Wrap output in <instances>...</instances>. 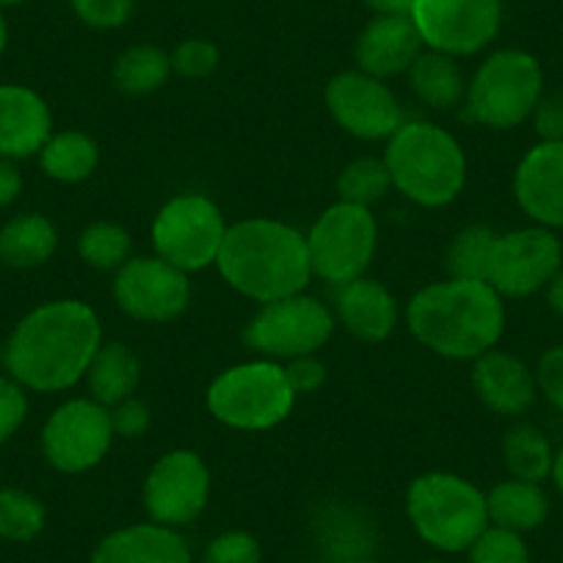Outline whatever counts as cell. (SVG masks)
Instances as JSON below:
<instances>
[{
	"label": "cell",
	"instance_id": "1",
	"mask_svg": "<svg viewBox=\"0 0 563 563\" xmlns=\"http://www.w3.org/2000/svg\"><path fill=\"white\" fill-rule=\"evenodd\" d=\"M102 340L100 316L91 305L80 299L42 301L9 332L3 371L29 393H67L84 382Z\"/></svg>",
	"mask_w": 563,
	"mask_h": 563
},
{
	"label": "cell",
	"instance_id": "2",
	"mask_svg": "<svg viewBox=\"0 0 563 563\" xmlns=\"http://www.w3.org/2000/svg\"><path fill=\"white\" fill-rule=\"evenodd\" d=\"M404 321L411 338L431 354L473 362L500 343L506 332V299L484 279L448 276L406 301Z\"/></svg>",
	"mask_w": 563,
	"mask_h": 563
},
{
	"label": "cell",
	"instance_id": "3",
	"mask_svg": "<svg viewBox=\"0 0 563 563\" xmlns=\"http://www.w3.org/2000/svg\"><path fill=\"white\" fill-rule=\"evenodd\" d=\"M216 268L238 296L254 305L305 294L312 282L307 235L268 216L230 224Z\"/></svg>",
	"mask_w": 563,
	"mask_h": 563
},
{
	"label": "cell",
	"instance_id": "4",
	"mask_svg": "<svg viewBox=\"0 0 563 563\" xmlns=\"http://www.w3.org/2000/svg\"><path fill=\"white\" fill-rule=\"evenodd\" d=\"M382 158L395 191L417 208H448L467 186L462 141L429 119H406L384 141Z\"/></svg>",
	"mask_w": 563,
	"mask_h": 563
},
{
	"label": "cell",
	"instance_id": "5",
	"mask_svg": "<svg viewBox=\"0 0 563 563\" xmlns=\"http://www.w3.org/2000/svg\"><path fill=\"white\" fill-rule=\"evenodd\" d=\"M404 511L417 539L442 555L467 552L489 528L486 492L448 470L417 475L406 489Z\"/></svg>",
	"mask_w": 563,
	"mask_h": 563
},
{
	"label": "cell",
	"instance_id": "6",
	"mask_svg": "<svg viewBox=\"0 0 563 563\" xmlns=\"http://www.w3.org/2000/svg\"><path fill=\"white\" fill-rule=\"evenodd\" d=\"M296 398L285 365L260 356L221 371L205 393V406L227 429L257 434L288 420Z\"/></svg>",
	"mask_w": 563,
	"mask_h": 563
},
{
	"label": "cell",
	"instance_id": "7",
	"mask_svg": "<svg viewBox=\"0 0 563 563\" xmlns=\"http://www.w3.org/2000/svg\"><path fill=\"white\" fill-rule=\"evenodd\" d=\"M544 95V69L539 58L519 47L489 53L473 78H467L464 117L489 130H514L533 113Z\"/></svg>",
	"mask_w": 563,
	"mask_h": 563
},
{
	"label": "cell",
	"instance_id": "8",
	"mask_svg": "<svg viewBox=\"0 0 563 563\" xmlns=\"http://www.w3.org/2000/svg\"><path fill=\"white\" fill-rule=\"evenodd\" d=\"M305 235L312 276L340 288L367 276L378 249V221L373 208L338 199L312 221Z\"/></svg>",
	"mask_w": 563,
	"mask_h": 563
},
{
	"label": "cell",
	"instance_id": "9",
	"mask_svg": "<svg viewBox=\"0 0 563 563\" xmlns=\"http://www.w3.org/2000/svg\"><path fill=\"white\" fill-rule=\"evenodd\" d=\"M230 224L208 194L186 191L155 213L150 238L158 257L186 274H199L219 260Z\"/></svg>",
	"mask_w": 563,
	"mask_h": 563
},
{
	"label": "cell",
	"instance_id": "10",
	"mask_svg": "<svg viewBox=\"0 0 563 563\" xmlns=\"http://www.w3.org/2000/svg\"><path fill=\"white\" fill-rule=\"evenodd\" d=\"M338 329L332 307L312 294H296L260 305L246 323L249 349L274 362H290L299 356L321 354Z\"/></svg>",
	"mask_w": 563,
	"mask_h": 563
},
{
	"label": "cell",
	"instance_id": "11",
	"mask_svg": "<svg viewBox=\"0 0 563 563\" xmlns=\"http://www.w3.org/2000/svg\"><path fill=\"white\" fill-rule=\"evenodd\" d=\"M113 426L108 406L97 404L89 395L67 398L47 415L40 434L45 462L56 473L84 475L100 467L111 453Z\"/></svg>",
	"mask_w": 563,
	"mask_h": 563
},
{
	"label": "cell",
	"instance_id": "12",
	"mask_svg": "<svg viewBox=\"0 0 563 563\" xmlns=\"http://www.w3.org/2000/svg\"><path fill=\"white\" fill-rule=\"evenodd\" d=\"M213 492V475L197 451L175 448L155 459L144 486L141 503L153 522L183 530L205 514Z\"/></svg>",
	"mask_w": 563,
	"mask_h": 563
},
{
	"label": "cell",
	"instance_id": "13",
	"mask_svg": "<svg viewBox=\"0 0 563 563\" xmlns=\"http://www.w3.org/2000/svg\"><path fill=\"white\" fill-rule=\"evenodd\" d=\"M409 20L422 47L470 58L486 51L500 34L503 0H415Z\"/></svg>",
	"mask_w": 563,
	"mask_h": 563
},
{
	"label": "cell",
	"instance_id": "14",
	"mask_svg": "<svg viewBox=\"0 0 563 563\" xmlns=\"http://www.w3.org/2000/svg\"><path fill=\"white\" fill-rule=\"evenodd\" d=\"M191 274L175 268L158 254L130 257L113 274V305L141 323H172L191 307Z\"/></svg>",
	"mask_w": 563,
	"mask_h": 563
},
{
	"label": "cell",
	"instance_id": "15",
	"mask_svg": "<svg viewBox=\"0 0 563 563\" xmlns=\"http://www.w3.org/2000/svg\"><path fill=\"white\" fill-rule=\"evenodd\" d=\"M563 268L561 238L539 224L497 232L486 282L503 299H528L547 290Z\"/></svg>",
	"mask_w": 563,
	"mask_h": 563
},
{
	"label": "cell",
	"instance_id": "16",
	"mask_svg": "<svg viewBox=\"0 0 563 563\" xmlns=\"http://www.w3.org/2000/svg\"><path fill=\"white\" fill-rule=\"evenodd\" d=\"M329 113L343 133L360 141H387L406 122L404 106L387 80L362 69H343L323 91Z\"/></svg>",
	"mask_w": 563,
	"mask_h": 563
},
{
	"label": "cell",
	"instance_id": "17",
	"mask_svg": "<svg viewBox=\"0 0 563 563\" xmlns=\"http://www.w3.org/2000/svg\"><path fill=\"white\" fill-rule=\"evenodd\" d=\"M514 199L533 224L563 230V141H539L514 169Z\"/></svg>",
	"mask_w": 563,
	"mask_h": 563
},
{
	"label": "cell",
	"instance_id": "18",
	"mask_svg": "<svg viewBox=\"0 0 563 563\" xmlns=\"http://www.w3.org/2000/svg\"><path fill=\"white\" fill-rule=\"evenodd\" d=\"M470 384L481 404L500 417H519L539 398L536 371L508 351L492 349L473 360Z\"/></svg>",
	"mask_w": 563,
	"mask_h": 563
},
{
	"label": "cell",
	"instance_id": "19",
	"mask_svg": "<svg viewBox=\"0 0 563 563\" xmlns=\"http://www.w3.org/2000/svg\"><path fill=\"white\" fill-rule=\"evenodd\" d=\"M53 135V111L45 97L25 84H0V158H36Z\"/></svg>",
	"mask_w": 563,
	"mask_h": 563
},
{
	"label": "cell",
	"instance_id": "20",
	"mask_svg": "<svg viewBox=\"0 0 563 563\" xmlns=\"http://www.w3.org/2000/svg\"><path fill=\"white\" fill-rule=\"evenodd\" d=\"M334 318L360 343H384L400 321V307L384 282L360 276L334 288Z\"/></svg>",
	"mask_w": 563,
	"mask_h": 563
},
{
	"label": "cell",
	"instance_id": "21",
	"mask_svg": "<svg viewBox=\"0 0 563 563\" xmlns=\"http://www.w3.org/2000/svg\"><path fill=\"white\" fill-rule=\"evenodd\" d=\"M426 51L409 14L373 18L360 31L354 45L356 69L378 80L398 78L409 73L415 58Z\"/></svg>",
	"mask_w": 563,
	"mask_h": 563
},
{
	"label": "cell",
	"instance_id": "22",
	"mask_svg": "<svg viewBox=\"0 0 563 563\" xmlns=\"http://www.w3.org/2000/svg\"><path fill=\"white\" fill-rule=\"evenodd\" d=\"M89 563H194V550L180 530L147 519L108 530Z\"/></svg>",
	"mask_w": 563,
	"mask_h": 563
},
{
	"label": "cell",
	"instance_id": "23",
	"mask_svg": "<svg viewBox=\"0 0 563 563\" xmlns=\"http://www.w3.org/2000/svg\"><path fill=\"white\" fill-rule=\"evenodd\" d=\"M58 227L45 213H18L0 227V263L14 271H34L58 252Z\"/></svg>",
	"mask_w": 563,
	"mask_h": 563
},
{
	"label": "cell",
	"instance_id": "24",
	"mask_svg": "<svg viewBox=\"0 0 563 563\" xmlns=\"http://www.w3.org/2000/svg\"><path fill=\"white\" fill-rule=\"evenodd\" d=\"M406 84L411 95L431 111H453L464 106V95H467V75L459 58L429 51V47L415 58L406 73Z\"/></svg>",
	"mask_w": 563,
	"mask_h": 563
},
{
	"label": "cell",
	"instance_id": "25",
	"mask_svg": "<svg viewBox=\"0 0 563 563\" xmlns=\"http://www.w3.org/2000/svg\"><path fill=\"white\" fill-rule=\"evenodd\" d=\"M486 511H489V525L525 536L547 522L550 497L541 489V484H530V481L508 475L506 481L486 492Z\"/></svg>",
	"mask_w": 563,
	"mask_h": 563
},
{
	"label": "cell",
	"instance_id": "26",
	"mask_svg": "<svg viewBox=\"0 0 563 563\" xmlns=\"http://www.w3.org/2000/svg\"><path fill=\"white\" fill-rule=\"evenodd\" d=\"M86 387L89 398L102 406H117L122 400L133 398L141 384V360L128 343L122 340H102L86 371Z\"/></svg>",
	"mask_w": 563,
	"mask_h": 563
},
{
	"label": "cell",
	"instance_id": "27",
	"mask_svg": "<svg viewBox=\"0 0 563 563\" xmlns=\"http://www.w3.org/2000/svg\"><path fill=\"white\" fill-rule=\"evenodd\" d=\"M40 169L47 180L62 186L86 183L100 166V147L84 130H53L45 147L40 150Z\"/></svg>",
	"mask_w": 563,
	"mask_h": 563
},
{
	"label": "cell",
	"instance_id": "28",
	"mask_svg": "<svg viewBox=\"0 0 563 563\" xmlns=\"http://www.w3.org/2000/svg\"><path fill=\"white\" fill-rule=\"evenodd\" d=\"M175 75L172 56L158 45H130L117 56L111 69L113 89L128 97L155 95Z\"/></svg>",
	"mask_w": 563,
	"mask_h": 563
},
{
	"label": "cell",
	"instance_id": "29",
	"mask_svg": "<svg viewBox=\"0 0 563 563\" xmlns=\"http://www.w3.org/2000/svg\"><path fill=\"white\" fill-rule=\"evenodd\" d=\"M552 462H555V451H552L550 440L544 431L530 422H517L503 437V464L511 478L541 484L550 478Z\"/></svg>",
	"mask_w": 563,
	"mask_h": 563
},
{
	"label": "cell",
	"instance_id": "30",
	"mask_svg": "<svg viewBox=\"0 0 563 563\" xmlns=\"http://www.w3.org/2000/svg\"><path fill=\"white\" fill-rule=\"evenodd\" d=\"M78 257L95 271H113L117 274L133 257V238L117 221H91L84 227L75 241Z\"/></svg>",
	"mask_w": 563,
	"mask_h": 563
},
{
	"label": "cell",
	"instance_id": "31",
	"mask_svg": "<svg viewBox=\"0 0 563 563\" xmlns=\"http://www.w3.org/2000/svg\"><path fill=\"white\" fill-rule=\"evenodd\" d=\"M47 525V508L31 492L0 486V539L9 544H29L40 539Z\"/></svg>",
	"mask_w": 563,
	"mask_h": 563
},
{
	"label": "cell",
	"instance_id": "32",
	"mask_svg": "<svg viewBox=\"0 0 563 563\" xmlns=\"http://www.w3.org/2000/svg\"><path fill=\"white\" fill-rule=\"evenodd\" d=\"M497 232L486 224H470L453 235L445 252L448 276L456 279H484L489 268L492 246H495Z\"/></svg>",
	"mask_w": 563,
	"mask_h": 563
},
{
	"label": "cell",
	"instance_id": "33",
	"mask_svg": "<svg viewBox=\"0 0 563 563\" xmlns=\"http://www.w3.org/2000/svg\"><path fill=\"white\" fill-rule=\"evenodd\" d=\"M389 188H393V180H389L384 158L362 155V158L345 164L343 172L338 175V199L362 205V208H373L376 202H382Z\"/></svg>",
	"mask_w": 563,
	"mask_h": 563
},
{
	"label": "cell",
	"instance_id": "34",
	"mask_svg": "<svg viewBox=\"0 0 563 563\" xmlns=\"http://www.w3.org/2000/svg\"><path fill=\"white\" fill-rule=\"evenodd\" d=\"M467 563H533L525 536L489 525L470 547Z\"/></svg>",
	"mask_w": 563,
	"mask_h": 563
},
{
	"label": "cell",
	"instance_id": "35",
	"mask_svg": "<svg viewBox=\"0 0 563 563\" xmlns=\"http://www.w3.org/2000/svg\"><path fill=\"white\" fill-rule=\"evenodd\" d=\"M199 563H263V544L243 528L221 530L205 544Z\"/></svg>",
	"mask_w": 563,
	"mask_h": 563
},
{
	"label": "cell",
	"instance_id": "36",
	"mask_svg": "<svg viewBox=\"0 0 563 563\" xmlns=\"http://www.w3.org/2000/svg\"><path fill=\"white\" fill-rule=\"evenodd\" d=\"M172 56V69L175 75L186 80H205L219 69L221 53L219 47L210 40H202V36H191V40H183Z\"/></svg>",
	"mask_w": 563,
	"mask_h": 563
},
{
	"label": "cell",
	"instance_id": "37",
	"mask_svg": "<svg viewBox=\"0 0 563 563\" xmlns=\"http://www.w3.org/2000/svg\"><path fill=\"white\" fill-rule=\"evenodd\" d=\"M29 389L14 382L9 373H0V448L12 442L29 420Z\"/></svg>",
	"mask_w": 563,
	"mask_h": 563
},
{
	"label": "cell",
	"instance_id": "38",
	"mask_svg": "<svg viewBox=\"0 0 563 563\" xmlns=\"http://www.w3.org/2000/svg\"><path fill=\"white\" fill-rule=\"evenodd\" d=\"M75 18L95 31H117L133 18L135 0H69Z\"/></svg>",
	"mask_w": 563,
	"mask_h": 563
},
{
	"label": "cell",
	"instance_id": "39",
	"mask_svg": "<svg viewBox=\"0 0 563 563\" xmlns=\"http://www.w3.org/2000/svg\"><path fill=\"white\" fill-rule=\"evenodd\" d=\"M111 426L113 434L122 437V440H141L147 434L150 426H153V411L141 398H128L122 404L111 406Z\"/></svg>",
	"mask_w": 563,
	"mask_h": 563
},
{
	"label": "cell",
	"instance_id": "40",
	"mask_svg": "<svg viewBox=\"0 0 563 563\" xmlns=\"http://www.w3.org/2000/svg\"><path fill=\"white\" fill-rule=\"evenodd\" d=\"M536 382L552 409L563 415V345H552L541 354L539 365H536Z\"/></svg>",
	"mask_w": 563,
	"mask_h": 563
},
{
	"label": "cell",
	"instance_id": "41",
	"mask_svg": "<svg viewBox=\"0 0 563 563\" xmlns=\"http://www.w3.org/2000/svg\"><path fill=\"white\" fill-rule=\"evenodd\" d=\"M282 365H285V376H288L290 387H294L296 395L318 393L329 378L327 362H323L318 354L299 356V360L282 362Z\"/></svg>",
	"mask_w": 563,
	"mask_h": 563
},
{
	"label": "cell",
	"instance_id": "42",
	"mask_svg": "<svg viewBox=\"0 0 563 563\" xmlns=\"http://www.w3.org/2000/svg\"><path fill=\"white\" fill-rule=\"evenodd\" d=\"M541 141H563V91H544L530 113Z\"/></svg>",
	"mask_w": 563,
	"mask_h": 563
},
{
	"label": "cell",
	"instance_id": "43",
	"mask_svg": "<svg viewBox=\"0 0 563 563\" xmlns=\"http://www.w3.org/2000/svg\"><path fill=\"white\" fill-rule=\"evenodd\" d=\"M23 194V175L18 164L9 158H0V210L12 208Z\"/></svg>",
	"mask_w": 563,
	"mask_h": 563
},
{
	"label": "cell",
	"instance_id": "44",
	"mask_svg": "<svg viewBox=\"0 0 563 563\" xmlns=\"http://www.w3.org/2000/svg\"><path fill=\"white\" fill-rule=\"evenodd\" d=\"M376 18H389V14H409L415 0H362Z\"/></svg>",
	"mask_w": 563,
	"mask_h": 563
},
{
	"label": "cell",
	"instance_id": "45",
	"mask_svg": "<svg viewBox=\"0 0 563 563\" xmlns=\"http://www.w3.org/2000/svg\"><path fill=\"white\" fill-rule=\"evenodd\" d=\"M547 305H550V310L555 312L558 318H563V268L558 271L555 279L547 285Z\"/></svg>",
	"mask_w": 563,
	"mask_h": 563
},
{
	"label": "cell",
	"instance_id": "46",
	"mask_svg": "<svg viewBox=\"0 0 563 563\" xmlns=\"http://www.w3.org/2000/svg\"><path fill=\"white\" fill-rule=\"evenodd\" d=\"M550 478H552V484H555L558 495L563 497V445L555 451V462H552Z\"/></svg>",
	"mask_w": 563,
	"mask_h": 563
},
{
	"label": "cell",
	"instance_id": "47",
	"mask_svg": "<svg viewBox=\"0 0 563 563\" xmlns=\"http://www.w3.org/2000/svg\"><path fill=\"white\" fill-rule=\"evenodd\" d=\"M7 47H9V20H7V12L0 9V58H3Z\"/></svg>",
	"mask_w": 563,
	"mask_h": 563
},
{
	"label": "cell",
	"instance_id": "48",
	"mask_svg": "<svg viewBox=\"0 0 563 563\" xmlns=\"http://www.w3.org/2000/svg\"><path fill=\"white\" fill-rule=\"evenodd\" d=\"M340 563H378V561H376V558H371V555H356V558H343Z\"/></svg>",
	"mask_w": 563,
	"mask_h": 563
},
{
	"label": "cell",
	"instance_id": "49",
	"mask_svg": "<svg viewBox=\"0 0 563 563\" xmlns=\"http://www.w3.org/2000/svg\"><path fill=\"white\" fill-rule=\"evenodd\" d=\"M25 0H0V9H3V12H7V9H18V7H23Z\"/></svg>",
	"mask_w": 563,
	"mask_h": 563
},
{
	"label": "cell",
	"instance_id": "50",
	"mask_svg": "<svg viewBox=\"0 0 563 563\" xmlns=\"http://www.w3.org/2000/svg\"><path fill=\"white\" fill-rule=\"evenodd\" d=\"M420 563H451V561H445V558H429V561H420Z\"/></svg>",
	"mask_w": 563,
	"mask_h": 563
},
{
	"label": "cell",
	"instance_id": "51",
	"mask_svg": "<svg viewBox=\"0 0 563 563\" xmlns=\"http://www.w3.org/2000/svg\"><path fill=\"white\" fill-rule=\"evenodd\" d=\"M0 367H3V343H0Z\"/></svg>",
	"mask_w": 563,
	"mask_h": 563
},
{
	"label": "cell",
	"instance_id": "52",
	"mask_svg": "<svg viewBox=\"0 0 563 563\" xmlns=\"http://www.w3.org/2000/svg\"><path fill=\"white\" fill-rule=\"evenodd\" d=\"M561 561H563V550H561Z\"/></svg>",
	"mask_w": 563,
	"mask_h": 563
}]
</instances>
